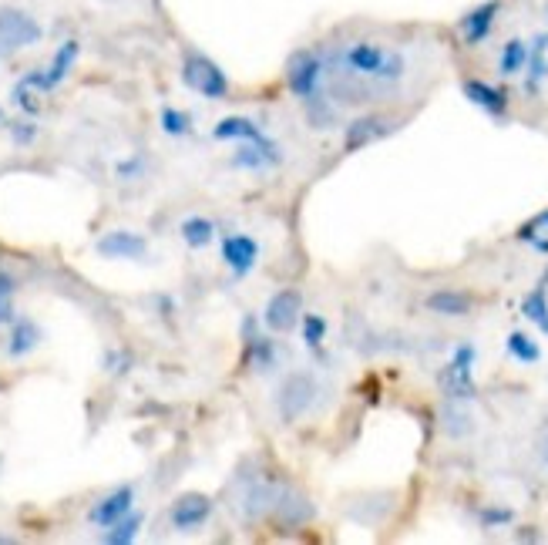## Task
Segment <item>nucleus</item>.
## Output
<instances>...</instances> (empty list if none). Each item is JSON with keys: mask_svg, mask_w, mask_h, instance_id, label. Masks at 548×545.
Masks as SVG:
<instances>
[{"mask_svg": "<svg viewBox=\"0 0 548 545\" xmlns=\"http://www.w3.org/2000/svg\"><path fill=\"white\" fill-rule=\"evenodd\" d=\"M95 253L101 260H115V263H148L152 243H148L142 233H135V229H108L95 243Z\"/></svg>", "mask_w": 548, "mask_h": 545, "instance_id": "13", "label": "nucleus"}, {"mask_svg": "<svg viewBox=\"0 0 548 545\" xmlns=\"http://www.w3.org/2000/svg\"><path fill=\"white\" fill-rule=\"evenodd\" d=\"M522 317L532 323L542 337H548V283L538 280L522 297Z\"/></svg>", "mask_w": 548, "mask_h": 545, "instance_id": "27", "label": "nucleus"}, {"mask_svg": "<svg viewBox=\"0 0 548 545\" xmlns=\"http://www.w3.org/2000/svg\"><path fill=\"white\" fill-rule=\"evenodd\" d=\"M548 81V31L535 34L528 41V64H525V91L535 95L542 91V85Z\"/></svg>", "mask_w": 548, "mask_h": 545, "instance_id": "22", "label": "nucleus"}, {"mask_svg": "<svg viewBox=\"0 0 548 545\" xmlns=\"http://www.w3.org/2000/svg\"><path fill=\"white\" fill-rule=\"evenodd\" d=\"M142 525H145V515L142 512H128L125 519H118L111 529H105V539L108 545H128V542H135L138 539V532H142Z\"/></svg>", "mask_w": 548, "mask_h": 545, "instance_id": "31", "label": "nucleus"}, {"mask_svg": "<svg viewBox=\"0 0 548 545\" xmlns=\"http://www.w3.org/2000/svg\"><path fill=\"white\" fill-rule=\"evenodd\" d=\"M300 317H303V290H296V286H280L276 293H269V300L259 310V323L276 337L293 334L300 327Z\"/></svg>", "mask_w": 548, "mask_h": 545, "instance_id": "9", "label": "nucleus"}, {"mask_svg": "<svg viewBox=\"0 0 548 545\" xmlns=\"http://www.w3.org/2000/svg\"><path fill=\"white\" fill-rule=\"evenodd\" d=\"M401 128V118L397 115H387V112H364V115H354L347 125H343V152L354 155L360 149L374 142H384L387 135H394Z\"/></svg>", "mask_w": 548, "mask_h": 545, "instance_id": "10", "label": "nucleus"}, {"mask_svg": "<svg viewBox=\"0 0 548 545\" xmlns=\"http://www.w3.org/2000/svg\"><path fill=\"white\" fill-rule=\"evenodd\" d=\"M505 354L512 357L515 364L532 367L542 360V347H538V340L532 334H525V330H512V334L505 337Z\"/></svg>", "mask_w": 548, "mask_h": 545, "instance_id": "30", "label": "nucleus"}, {"mask_svg": "<svg viewBox=\"0 0 548 545\" xmlns=\"http://www.w3.org/2000/svg\"><path fill=\"white\" fill-rule=\"evenodd\" d=\"M542 461H545V468H548V438H545V445H542Z\"/></svg>", "mask_w": 548, "mask_h": 545, "instance_id": "36", "label": "nucleus"}, {"mask_svg": "<svg viewBox=\"0 0 548 545\" xmlns=\"http://www.w3.org/2000/svg\"><path fill=\"white\" fill-rule=\"evenodd\" d=\"M501 11H505V4L501 0H485V4L471 7V11H464L458 17V24H454V31H458V38L464 48H481V44L491 41V34H495V27L501 21Z\"/></svg>", "mask_w": 548, "mask_h": 545, "instance_id": "12", "label": "nucleus"}, {"mask_svg": "<svg viewBox=\"0 0 548 545\" xmlns=\"http://www.w3.org/2000/svg\"><path fill=\"white\" fill-rule=\"evenodd\" d=\"M283 85L300 105L327 95V54L323 48L293 51L283 64Z\"/></svg>", "mask_w": 548, "mask_h": 545, "instance_id": "2", "label": "nucleus"}, {"mask_svg": "<svg viewBox=\"0 0 548 545\" xmlns=\"http://www.w3.org/2000/svg\"><path fill=\"white\" fill-rule=\"evenodd\" d=\"M135 485H118L111 488L108 495H101L95 505L88 508V522L95 525V529H111L118 519H125L128 512H135Z\"/></svg>", "mask_w": 548, "mask_h": 545, "instance_id": "17", "label": "nucleus"}, {"mask_svg": "<svg viewBox=\"0 0 548 545\" xmlns=\"http://www.w3.org/2000/svg\"><path fill=\"white\" fill-rule=\"evenodd\" d=\"M263 132H266V125L253 115H226L212 125V138H216V142H226V145L246 142V138H256Z\"/></svg>", "mask_w": 548, "mask_h": 545, "instance_id": "21", "label": "nucleus"}, {"mask_svg": "<svg viewBox=\"0 0 548 545\" xmlns=\"http://www.w3.org/2000/svg\"><path fill=\"white\" fill-rule=\"evenodd\" d=\"M286 165V145L276 135H269V128L263 135L236 142L229 152V169L232 172H246V175H273Z\"/></svg>", "mask_w": 548, "mask_h": 545, "instance_id": "4", "label": "nucleus"}, {"mask_svg": "<svg viewBox=\"0 0 548 545\" xmlns=\"http://www.w3.org/2000/svg\"><path fill=\"white\" fill-rule=\"evenodd\" d=\"M159 128H162V135L179 138V142H185V138H192L195 132H199V128H195L192 112H185V108H179V105H162Z\"/></svg>", "mask_w": 548, "mask_h": 545, "instance_id": "29", "label": "nucleus"}, {"mask_svg": "<svg viewBox=\"0 0 548 545\" xmlns=\"http://www.w3.org/2000/svg\"><path fill=\"white\" fill-rule=\"evenodd\" d=\"M41 41H44V27L31 11H24V7H0V48L27 51Z\"/></svg>", "mask_w": 548, "mask_h": 545, "instance_id": "11", "label": "nucleus"}, {"mask_svg": "<svg viewBox=\"0 0 548 545\" xmlns=\"http://www.w3.org/2000/svg\"><path fill=\"white\" fill-rule=\"evenodd\" d=\"M219 260L232 280H246L263 263V243L246 229H236V233H226L219 239Z\"/></svg>", "mask_w": 548, "mask_h": 545, "instance_id": "8", "label": "nucleus"}, {"mask_svg": "<svg viewBox=\"0 0 548 545\" xmlns=\"http://www.w3.org/2000/svg\"><path fill=\"white\" fill-rule=\"evenodd\" d=\"M269 519H276L280 525H290V529H300V525L317 519V508H313V502L300 492V488L283 482L280 495H276L273 515H269Z\"/></svg>", "mask_w": 548, "mask_h": 545, "instance_id": "18", "label": "nucleus"}, {"mask_svg": "<svg viewBox=\"0 0 548 545\" xmlns=\"http://www.w3.org/2000/svg\"><path fill=\"white\" fill-rule=\"evenodd\" d=\"M303 108V118H306V125L313 128V132H333V128H340V105L330 98V91L327 95H320V98H313V101H306Z\"/></svg>", "mask_w": 548, "mask_h": 545, "instance_id": "25", "label": "nucleus"}, {"mask_svg": "<svg viewBox=\"0 0 548 545\" xmlns=\"http://www.w3.org/2000/svg\"><path fill=\"white\" fill-rule=\"evenodd\" d=\"M115 175H118V182H142L148 175V155L145 152L128 155V159L115 165Z\"/></svg>", "mask_w": 548, "mask_h": 545, "instance_id": "32", "label": "nucleus"}, {"mask_svg": "<svg viewBox=\"0 0 548 545\" xmlns=\"http://www.w3.org/2000/svg\"><path fill=\"white\" fill-rule=\"evenodd\" d=\"M515 239H518L522 246L532 249V253L548 256V206H545L542 212H535L532 219H525V223L518 226Z\"/></svg>", "mask_w": 548, "mask_h": 545, "instance_id": "28", "label": "nucleus"}, {"mask_svg": "<svg viewBox=\"0 0 548 545\" xmlns=\"http://www.w3.org/2000/svg\"><path fill=\"white\" fill-rule=\"evenodd\" d=\"M78 54H81L78 41H64L61 48L54 51V58L44 64V68L31 71V75H24L21 81H24L27 88H34L37 95H48V91H54L64 78L71 75V68H74V61H78Z\"/></svg>", "mask_w": 548, "mask_h": 545, "instance_id": "15", "label": "nucleus"}, {"mask_svg": "<svg viewBox=\"0 0 548 545\" xmlns=\"http://www.w3.org/2000/svg\"><path fill=\"white\" fill-rule=\"evenodd\" d=\"M7 327H11V337H7V357L21 360V357L34 354V350L41 347L44 334L31 317H14Z\"/></svg>", "mask_w": 548, "mask_h": 545, "instance_id": "23", "label": "nucleus"}, {"mask_svg": "<svg viewBox=\"0 0 548 545\" xmlns=\"http://www.w3.org/2000/svg\"><path fill=\"white\" fill-rule=\"evenodd\" d=\"M14 293H17V283L14 276L7 270H0V327H7L17 313H14Z\"/></svg>", "mask_w": 548, "mask_h": 545, "instance_id": "35", "label": "nucleus"}, {"mask_svg": "<svg viewBox=\"0 0 548 545\" xmlns=\"http://www.w3.org/2000/svg\"><path fill=\"white\" fill-rule=\"evenodd\" d=\"M320 394H323V384L313 371H306V367L286 371L280 381H276L273 397H269V401H273L276 421H280L283 428H296V424L306 421L313 411H317Z\"/></svg>", "mask_w": 548, "mask_h": 545, "instance_id": "1", "label": "nucleus"}, {"mask_svg": "<svg viewBox=\"0 0 548 545\" xmlns=\"http://www.w3.org/2000/svg\"><path fill=\"white\" fill-rule=\"evenodd\" d=\"M542 283H548V266H545V273H542Z\"/></svg>", "mask_w": 548, "mask_h": 545, "instance_id": "37", "label": "nucleus"}, {"mask_svg": "<svg viewBox=\"0 0 548 545\" xmlns=\"http://www.w3.org/2000/svg\"><path fill=\"white\" fill-rule=\"evenodd\" d=\"M525 64H528V41H525V38H508V41L498 48L495 71H498V78H501V81L522 78V75H525Z\"/></svg>", "mask_w": 548, "mask_h": 545, "instance_id": "24", "label": "nucleus"}, {"mask_svg": "<svg viewBox=\"0 0 548 545\" xmlns=\"http://www.w3.org/2000/svg\"><path fill=\"white\" fill-rule=\"evenodd\" d=\"M243 364L256 377H273L283 367V344L266 327L259 330V323L253 320H246L243 327Z\"/></svg>", "mask_w": 548, "mask_h": 545, "instance_id": "7", "label": "nucleus"}, {"mask_svg": "<svg viewBox=\"0 0 548 545\" xmlns=\"http://www.w3.org/2000/svg\"><path fill=\"white\" fill-rule=\"evenodd\" d=\"M179 75L182 85L192 91V95L206 98V101H229L232 95V81L222 71V64L216 58H209L206 51L199 48H182V61H179Z\"/></svg>", "mask_w": 548, "mask_h": 545, "instance_id": "3", "label": "nucleus"}, {"mask_svg": "<svg viewBox=\"0 0 548 545\" xmlns=\"http://www.w3.org/2000/svg\"><path fill=\"white\" fill-rule=\"evenodd\" d=\"M424 310L444 320H464L475 313V297L468 290H458V286H438L424 297Z\"/></svg>", "mask_w": 548, "mask_h": 545, "instance_id": "19", "label": "nucleus"}, {"mask_svg": "<svg viewBox=\"0 0 548 545\" xmlns=\"http://www.w3.org/2000/svg\"><path fill=\"white\" fill-rule=\"evenodd\" d=\"M179 239L192 249V253H202V249H209L219 239V226H216V219L206 216V212H189V216L179 223Z\"/></svg>", "mask_w": 548, "mask_h": 545, "instance_id": "20", "label": "nucleus"}, {"mask_svg": "<svg viewBox=\"0 0 548 545\" xmlns=\"http://www.w3.org/2000/svg\"><path fill=\"white\" fill-rule=\"evenodd\" d=\"M461 91L478 112H485L488 118H495V122H505L508 112H512V95H508L501 85H491L485 78H464Z\"/></svg>", "mask_w": 548, "mask_h": 545, "instance_id": "16", "label": "nucleus"}, {"mask_svg": "<svg viewBox=\"0 0 548 545\" xmlns=\"http://www.w3.org/2000/svg\"><path fill=\"white\" fill-rule=\"evenodd\" d=\"M444 431H448L451 438H464V434L471 431V418L468 411L461 408V401H448V408H444Z\"/></svg>", "mask_w": 548, "mask_h": 545, "instance_id": "33", "label": "nucleus"}, {"mask_svg": "<svg viewBox=\"0 0 548 545\" xmlns=\"http://www.w3.org/2000/svg\"><path fill=\"white\" fill-rule=\"evenodd\" d=\"M283 482L266 471H253V475H239L236 478V492H232V502H236V512L243 522H266L273 515L276 495H280Z\"/></svg>", "mask_w": 548, "mask_h": 545, "instance_id": "6", "label": "nucleus"}, {"mask_svg": "<svg viewBox=\"0 0 548 545\" xmlns=\"http://www.w3.org/2000/svg\"><path fill=\"white\" fill-rule=\"evenodd\" d=\"M216 502L202 492H185L169 505V522L175 532H202L212 522Z\"/></svg>", "mask_w": 548, "mask_h": 545, "instance_id": "14", "label": "nucleus"}, {"mask_svg": "<svg viewBox=\"0 0 548 545\" xmlns=\"http://www.w3.org/2000/svg\"><path fill=\"white\" fill-rule=\"evenodd\" d=\"M475 367H478V347L468 344V340H461L438 371V387H441L444 401H461V404L475 401L478 397Z\"/></svg>", "mask_w": 548, "mask_h": 545, "instance_id": "5", "label": "nucleus"}, {"mask_svg": "<svg viewBox=\"0 0 548 545\" xmlns=\"http://www.w3.org/2000/svg\"><path fill=\"white\" fill-rule=\"evenodd\" d=\"M478 522H481V529H488V532L508 529V525L515 522V512H512V508H505V505H485L478 512Z\"/></svg>", "mask_w": 548, "mask_h": 545, "instance_id": "34", "label": "nucleus"}, {"mask_svg": "<svg viewBox=\"0 0 548 545\" xmlns=\"http://www.w3.org/2000/svg\"><path fill=\"white\" fill-rule=\"evenodd\" d=\"M300 337H303V347L310 350V354L323 357V350H327V337H330V323L323 313L317 310H303L300 317Z\"/></svg>", "mask_w": 548, "mask_h": 545, "instance_id": "26", "label": "nucleus"}]
</instances>
